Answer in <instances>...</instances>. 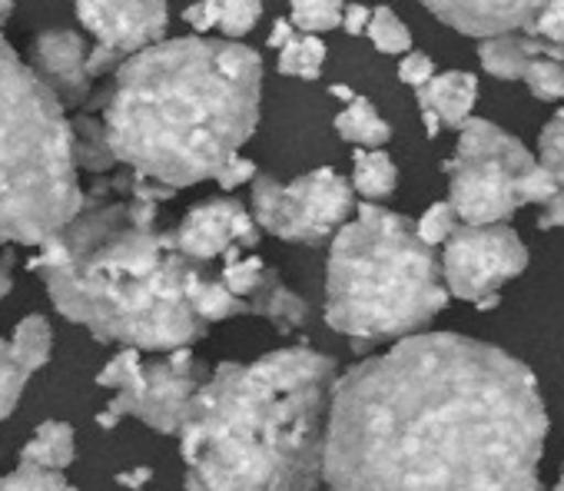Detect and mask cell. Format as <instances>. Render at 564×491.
Wrapping results in <instances>:
<instances>
[{"label": "cell", "mask_w": 564, "mask_h": 491, "mask_svg": "<svg viewBox=\"0 0 564 491\" xmlns=\"http://www.w3.org/2000/svg\"><path fill=\"white\" fill-rule=\"evenodd\" d=\"M87 54L84 37L74 31H44L34 41V70L64 107H77L90 97L94 77L87 70Z\"/></svg>", "instance_id": "14"}, {"label": "cell", "mask_w": 564, "mask_h": 491, "mask_svg": "<svg viewBox=\"0 0 564 491\" xmlns=\"http://www.w3.org/2000/svg\"><path fill=\"white\" fill-rule=\"evenodd\" d=\"M259 100L262 57L242 41H156L70 120L77 166L130 170L173 193L196 186L256 133Z\"/></svg>", "instance_id": "2"}, {"label": "cell", "mask_w": 564, "mask_h": 491, "mask_svg": "<svg viewBox=\"0 0 564 491\" xmlns=\"http://www.w3.org/2000/svg\"><path fill=\"white\" fill-rule=\"evenodd\" d=\"M11 349L14 356L31 369H44L51 362V352H54V329L44 316H24L11 336Z\"/></svg>", "instance_id": "21"}, {"label": "cell", "mask_w": 564, "mask_h": 491, "mask_svg": "<svg viewBox=\"0 0 564 491\" xmlns=\"http://www.w3.org/2000/svg\"><path fill=\"white\" fill-rule=\"evenodd\" d=\"M333 382L310 346L209 369L176 432L183 491H316Z\"/></svg>", "instance_id": "4"}, {"label": "cell", "mask_w": 564, "mask_h": 491, "mask_svg": "<svg viewBox=\"0 0 564 491\" xmlns=\"http://www.w3.org/2000/svg\"><path fill=\"white\" fill-rule=\"evenodd\" d=\"M534 57L564 61V47H554V44H547L534 34H524V31L495 34V37L478 41V61H481L485 74H491L498 80H521L524 67Z\"/></svg>", "instance_id": "15"}, {"label": "cell", "mask_w": 564, "mask_h": 491, "mask_svg": "<svg viewBox=\"0 0 564 491\" xmlns=\"http://www.w3.org/2000/svg\"><path fill=\"white\" fill-rule=\"evenodd\" d=\"M14 290V257L11 253H0V299Z\"/></svg>", "instance_id": "40"}, {"label": "cell", "mask_w": 564, "mask_h": 491, "mask_svg": "<svg viewBox=\"0 0 564 491\" xmlns=\"http://www.w3.org/2000/svg\"><path fill=\"white\" fill-rule=\"evenodd\" d=\"M458 226V216H455V209H452V203L445 199V203H432L422 216H419V222H415V236L425 242V246H442L448 236H452V229Z\"/></svg>", "instance_id": "30"}, {"label": "cell", "mask_w": 564, "mask_h": 491, "mask_svg": "<svg viewBox=\"0 0 564 491\" xmlns=\"http://www.w3.org/2000/svg\"><path fill=\"white\" fill-rule=\"evenodd\" d=\"M219 8H223V0H199V4H189L183 11V21L196 31V34H209L216 31L219 24Z\"/></svg>", "instance_id": "35"}, {"label": "cell", "mask_w": 564, "mask_h": 491, "mask_svg": "<svg viewBox=\"0 0 564 491\" xmlns=\"http://www.w3.org/2000/svg\"><path fill=\"white\" fill-rule=\"evenodd\" d=\"M534 163L538 160L518 137L505 133L491 120L468 117L458 130L455 156L442 166L448 173V203L458 222H508L518 209L514 183Z\"/></svg>", "instance_id": "7"}, {"label": "cell", "mask_w": 564, "mask_h": 491, "mask_svg": "<svg viewBox=\"0 0 564 491\" xmlns=\"http://www.w3.org/2000/svg\"><path fill=\"white\" fill-rule=\"evenodd\" d=\"M80 203L67 107L0 34V242L41 246Z\"/></svg>", "instance_id": "6"}, {"label": "cell", "mask_w": 564, "mask_h": 491, "mask_svg": "<svg viewBox=\"0 0 564 491\" xmlns=\"http://www.w3.org/2000/svg\"><path fill=\"white\" fill-rule=\"evenodd\" d=\"M557 189H561V183H557L541 163H534L531 170H524V173L518 176V183H514V199H518V206H524V203L541 206V203L551 199Z\"/></svg>", "instance_id": "31"}, {"label": "cell", "mask_w": 564, "mask_h": 491, "mask_svg": "<svg viewBox=\"0 0 564 491\" xmlns=\"http://www.w3.org/2000/svg\"><path fill=\"white\" fill-rule=\"evenodd\" d=\"M369 18H372V11L366 8V4H346L343 8V31L346 34H352V37H362L366 34V28H369Z\"/></svg>", "instance_id": "37"}, {"label": "cell", "mask_w": 564, "mask_h": 491, "mask_svg": "<svg viewBox=\"0 0 564 491\" xmlns=\"http://www.w3.org/2000/svg\"><path fill=\"white\" fill-rule=\"evenodd\" d=\"M564 226V186L541 203V216H538V229H561Z\"/></svg>", "instance_id": "36"}, {"label": "cell", "mask_w": 564, "mask_h": 491, "mask_svg": "<svg viewBox=\"0 0 564 491\" xmlns=\"http://www.w3.org/2000/svg\"><path fill=\"white\" fill-rule=\"evenodd\" d=\"M143 375V352L133 346H123L100 372H97V385L110 389V392H127L140 382Z\"/></svg>", "instance_id": "26"}, {"label": "cell", "mask_w": 564, "mask_h": 491, "mask_svg": "<svg viewBox=\"0 0 564 491\" xmlns=\"http://www.w3.org/2000/svg\"><path fill=\"white\" fill-rule=\"evenodd\" d=\"M329 94H333L336 100H343V103H349V100L356 97V90H352V87H343V84H333V87H329Z\"/></svg>", "instance_id": "42"}, {"label": "cell", "mask_w": 564, "mask_h": 491, "mask_svg": "<svg viewBox=\"0 0 564 491\" xmlns=\"http://www.w3.org/2000/svg\"><path fill=\"white\" fill-rule=\"evenodd\" d=\"M74 11L94 37L90 77H104L137 51L163 41L170 24L166 0H74Z\"/></svg>", "instance_id": "11"}, {"label": "cell", "mask_w": 564, "mask_h": 491, "mask_svg": "<svg viewBox=\"0 0 564 491\" xmlns=\"http://www.w3.org/2000/svg\"><path fill=\"white\" fill-rule=\"evenodd\" d=\"M366 37L376 44L379 54H409L412 51V34L409 28L395 18L392 8H376L366 28Z\"/></svg>", "instance_id": "24"}, {"label": "cell", "mask_w": 564, "mask_h": 491, "mask_svg": "<svg viewBox=\"0 0 564 491\" xmlns=\"http://www.w3.org/2000/svg\"><path fill=\"white\" fill-rule=\"evenodd\" d=\"M262 18V0H223L219 8V31L226 41H242Z\"/></svg>", "instance_id": "28"}, {"label": "cell", "mask_w": 564, "mask_h": 491, "mask_svg": "<svg viewBox=\"0 0 564 491\" xmlns=\"http://www.w3.org/2000/svg\"><path fill=\"white\" fill-rule=\"evenodd\" d=\"M296 37V28H293V21H275L272 24V31H269V47H286L290 41Z\"/></svg>", "instance_id": "39"}, {"label": "cell", "mask_w": 564, "mask_h": 491, "mask_svg": "<svg viewBox=\"0 0 564 491\" xmlns=\"http://www.w3.org/2000/svg\"><path fill=\"white\" fill-rule=\"evenodd\" d=\"M395 183H399V170L392 163V156L386 150H366V146H356L352 153V189L366 199H386L395 193Z\"/></svg>", "instance_id": "19"}, {"label": "cell", "mask_w": 564, "mask_h": 491, "mask_svg": "<svg viewBox=\"0 0 564 491\" xmlns=\"http://www.w3.org/2000/svg\"><path fill=\"white\" fill-rule=\"evenodd\" d=\"M173 189L130 170L100 173L67 226L37 246L28 270L54 309L100 342L170 352L206 336L189 306L199 266L180 253L163 203Z\"/></svg>", "instance_id": "3"}, {"label": "cell", "mask_w": 564, "mask_h": 491, "mask_svg": "<svg viewBox=\"0 0 564 491\" xmlns=\"http://www.w3.org/2000/svg\"><path fill=\"white\" fill-rule=\"evenodd\" d=\"M209 369L189 352V346L160 352V359L143 362V375L133 389L110 399V405L97 415V425L113 428L123 415H133L160 435H176Z\"/></svg>", "instance_id": "10"}, {"label": "cell", "mask_w": 564, "mask_h": 491, "mask_svg": "<svg viewBox=\"0 0 564 491\" xmlns=\"http://www.w3.org/2000/svg\"><path fill=\"white\" fill-rule=\"evenodd\" d=\"M31 369L14 356L11 349V339L0 336V422L11 418L21 395H24V385L31 382Z\"/></svg>", "instance_id": "22"}, {"label": "cell", "mask_w": 564, "mask_h": 491, "mask_svg": "<svg viewBox=\"0 0 564 491\" xmlns=\"http://www.w3.org/2000/svg\"><path fill=\"white\" fill-rule=\"evenodd\" d=\"M77 458V435L67 422H44L34 438L21 448V461L28 465H41V468H51V471H64L70 461Z\"/></svg>", "instance_id": "18"}, {"label": "cell", "mask_w": 564, "mask_h": 491, "mask_svg": "<svg viewBox=\"0 0 564 491\" xmlns=\"http://www.w3.org/2000/svg\"><path fill=\"white\" fill-rule=\"evenodd\" d=\"M346 0H290V21L303 34H326L343 24Z\"/></svg>", "instance_id": "23"}, {"label": "cell", "mask_w": 564, "mask_h": 491, "mask_svg": "<svg viewBox=\"0 0 564 491\" xmlns=\"http://www.w3.org/2000/svg\"><path fill=\"white\" fill-rule=\"evenodd\" d=\"M448 306L442 263L415 222L372 199L333 236L326 266V323L356 349L405 339Z\"/></svg>", "instance_id": "5"}, {"label": "cell", "mask_w": 564, "mask_h": 491, "mask_svg": "<svg viewBox=\"0 0 564 491\" xmlns=\"http://www.w3.org/2000/svg\"><path fill=\"white\" fill-rule=\"evenodd\" d=\"M442 246V283L448 296L465 299L471 306L485 296H498V290L508 280L521 276L528 266L524 242L508 222H458Z\"/></svg>", "instance_id": "9"}, {"label": "cell", "mask_w": 564, "mask_h": 491, "mask_svg": "<svg viewBox=\"0 0 564 491\" xmlns=\"http://www.w3.org/2000/svg\"><path fill=\"white\" fill-rule=\"evenodd\" d=\"M0 491H77L61 471L21 461L14 471L0 474Z\"/></svg>", "instance_id": "25"}, {"label": "cell", "mask_w": 564, "mask_h": 491, "mask_svg": "<svg viewBox=\"0 0 564 491\" xmlns=\"http://www.w3.org/2000/svg\"><path fill=\"white\" fill-rule=\"evenodd\" d=\"M326 64V41L319 34H296L286 47H279V74L316 80Z\"/></svg>", "instance_id": "20"}, {"label": "cell", "mask_w": 564, "mask_h": 491, "mask_svg": "<svg viewBox=\"0 0 564 491\" xmlns=\"http://www.w3.org/2000/svg\"><path fill=\"white\" fill-rule=\"evenodd\" d=\"M150 478H153V471H150L147 465H140V468H127V471H120V474H117V484H120V488L137 491V488H147V484H150Z\"/></svg>", "instance_id": "38"}, {"label": "cell", "mask_w": 564, "mask_h": 491, "mask_svg": "<svg viewBox=\"0 0 564 491\" xmlns=\"http://www.w3.org/2000/svg\"><path fill=\"white\" fill-rule=\"evenodd\" d=\"M435 77V64H432V57L429 54H405L402 57V64H399V80L402 84H409V87H422V84H429Z\"/></svg>", "instance_id": "34"}, {"label": "cell", "mask_w": 564, "mask_h": 491, "mask_svg": "<svg viewBox=\"0 0 564 491\" xmlns=\"http://www.w3.org/2000/svg\"><path fill=\"white\" fill-rule=\"evenodd\" d=\"M336 133L352 143V146H366V150H376V146H386L392 140V127L382 120V113L366 100V97H352L339 113H336Z\"/></svg>", "instance_id": "17"}, {"label": "cell", "mask_w": 564, "mask_h": 491, "mask_svg": "<svg viewBox=\"0 0 564 491\" xmlns=\"http://www.w3.org/2000/svg\"><path fill=\"white\" fill-rule=\"evenodd\" d=\"M252 176H256V163H249V160H242L239 153H232L219 170H216V183H219V189H226V193H232L236 186H242V183H252Z\"/></svg>", "instance_id": "33"}, {"label": "cell", "mask_w": 564, "mask_h": 491, "mask_svg": "<svg viewBox=\"0 0 564 491\" xmlns=\"http://www.w3.org/2000/svg\"><path fill=\"white\" fill-rule=\"evenodd\" d=\"M419 107H429L445 130H462L478 100V77L465 70L435 74L429 84L415 87Z\"/></svg>", "instance_id": "16"}, {"label": "cell", "mask_w": 564, "mask_h": 491, "mask_svg": "<svg viewBox=\"0 0 564 491\" xmlns=\"http://www.w3.org/2000/svg\"><path fill=\"white\" fill-rule=\"evenodd\" d=\"M173 239L180 253L196 263H219L232 246L239 250H256L259 246V226L252 212L232 199V196H213L173 226Z\"/></svg>", "instance_id": "12"}, {"label": "cell", "mask_w": 564, "mask_h": 491, "mask_svg": "<svg viewBox=\"0 0 564 491\" xmlns=\"http://www.w3.org/2000/svg\"><path fill=\"white\" fill-rule=\"evenodd\" d=\"M547 408L524 362L458 332H412L336 375L333 491H541Z\"/></svg>", "instance_id": "1"}, {"label": "cell", "mask_w": 564, "mask_h": 491, "mask_svg": "<svg viewBox=\"0 0 564 491\" xmlns=\"http://www.w3.org/2000/svg\"><path fill=\"white\" fill-rule=\"evenodd\" d=\"M551 491H564V468H561V478H557V484Z\"/></svg>", "instance_id": "43"}, {"label": "cell", "mask_w": 564, "mask_h": 491, "mask_svg": "<svg viewBox=\"0 0 564 491\" xmlns=\"http://www.w3.org/2000/svg\"><path fill=\"white\" fill-rule=\"evenodd\" d=\"M249 212L259 229L286 242L316 246L352 216L356 189L333 166L310 170L293 183H279L275 176H252Z\"/></svg>", "instance_id": "8"}, {"label": "cell", "mask_w": 564, "mask_h": 491, "mask_svg": "<svg viewBox=\"0 0 564 491\" xmlns=\"http://www.w3.org/2000/svg\"><path fill=\"white\" fill-rule=\"evenodd\" d=\"M442 24L468 37H495L528 31L547 0H419Z\"/></svg>", "instance_id": "13"}, {"label": "cell", "mask_w": 564, "mask_h": 491, "mask_svg": "<svg viewBox=\"0 0 564 491\" xmlns=\"http://www.w3.org/2000/svg\"><path fill=\"white\" fill-rule=\"evenodd\" d=\"M524 87L538 97V100H564V61H551V57H534L524 74H521Z\"/></svg>", "instance_id": "27"}, {"label": "cell", "mask_w": 564, "mask_h": 491, "mask_svg": "<svg viewBox=\"0 0 564 491\" xmlns=\"http://www.w3.org/2000/svg\"><path fill=\"white\" fill-rule=\"evenodd\" d=\"M538 163L564 186V107L547 120L538 137Z\"/></svg>", "instance_id": "29"}, {"label": "cell", "mask_w": 564, "mask_h": 491, "mask_svg": "<svg viewBox=\"0 0 564 491\" xmlns=\"http://www.w3.org/2000/svg\"><path fill=\"white\" fill-rule=\"evenodd\" d=\"M419 113H422V127H425V137L429 140H435L438 133H442V123H438V117L429 110V107H419Z\"/></svg>", "instance_id": "41"}, {"label": "cell", "mask_w": 564, "mask_h": 491, "mask_svg": "<svg viewBox=\"0 0 564 491\" xmlns=\"http://www.w3.org/2000/svg\"><path fill=\"white\" fill-rule=\"evenodd\" d=\"M524 34H534L554 47H564V0H547V4L538 11V18L528 24Z\"/></svg>", "instance_id": "32"}]
</instances>
